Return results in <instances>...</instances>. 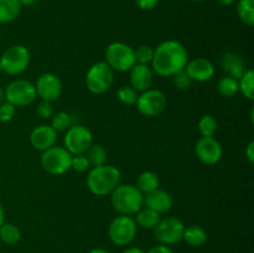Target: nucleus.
Listing matches in <instances>:
<instances>
[{"label": "nucleus", "mask_w": 254, "mask_h": 253, "mask_svg": "<svg viewBox=\"0 0 254 253\" xmlns=\"http://www.w3.org/2000/svg\"><path fill=\"white\" fill-rule=\"evenodd\" d=\"M188 62L189 55L186 47L175 40H166L154 50L151 69L158 76L173 77L175 73L185 69Z\"/></svg>", "instance_id": "1"}, {"label": "nucleus", "mask_w": 254, "mask_h": 253, "mask_svg": "<svg viewBox=\"0 0 254 253\" xmlns=\"http://www.w3.org/2000/svg\"><path fill=\"white\" fill-rule=\"evenodd\" d=\"M121 183V171L112 165L96 166L87 176V186L92 193L106 196L111 193Z\"/></svg>", "instance_id": "2"}, {"label": "nucleus", "mask_w": 254, "mask_h": 253, "mask_svg": "<svg viewBox=\"0 0 254 253\" xmlns=\"http://www.w3.org/2000/svg\"><path fill=\"white\" fill-rule=\"evenodd\" d=\"M111 195L112 205L121 215H134L141 210L144 205V195L135 185L131 184L118 185L112 191Z\"/></svg>", "instance_id": "3"}, {"label": "nucleus", "mask_w": 254, "mask_h": 253, "mask_svg": "<svg viewBox=\"0 0 254 253\" xmlns=\"http://www.w3.org/2000/svg\"><path fill=\"white\" fill-rule=\"evenodd\" d=\"M114 82V71L107 62H96L86 74V86L93 94H103Z\"/></svg>", "instance_id": "4"}, {"label": "nucleus", "mask_w": 254, "mask_h": 253, "mask_svg": "<svg viewBox=\"0 0 254 253\" xmlns=\"http://www.w3.org/2000/svg\"><path fill=\"white\" fill-rule=\"evenodd\" d=\"M106 62L113 71H130L136 63L134 50L124 42H112L106 50Z\"/></svg>", "instance_id": "5"}, {"label": "nucleus", "mask_w": 254, "mask_h": 253, "mask_svg": "<svg viewBox=\"0 0 254 253\" xmlns=\"http://www.w3.org/2000/svg\"><path fill=\"white\" fill-rule=\"evenodd\" d=\"M72 154L64 146H51L42 151L41 165L51 175H62L71 169Z\"/></svg>", "instance_id": "6"}, {"label": "nucleus", "mask_w": 254, "mask_h": 253, "mask_svg": "<svg viewBox=\"0 0 254 253\" xmlns=\"http://www.w3.org/2000/svg\"><path fill=\"white\" fill-rule=\"evenodd\" d=\"M29 63L30 52L22 45H12L7 47L0 59L1 69L10 76L22 73L29 67Z\"/></svg>", "instance_id": "7"}, {"label": "nucleus", "mask_w": 254, "mask_h": 253, "mask_svg": "<svg viewBox=\"0 0 254 253\" xmlns=\"http://www.w3.org/2000/svg\"><path fill=\"white\" fill-rule=\"evenodd\" d=\"M138 226L135 220L128 215L117 216L109 225L108 235L112 242L117 246H127L135 238Z\"/></svg>", "instance_id": "8"}, {"label": "nucleus", "mask_w": 254, "mask_h": 253, "mask_svg": "<svg viewBox=\"0 0 254 253\" xmlns=\"http://www.w3.org/2000/svg\"><path fill=\"white\" fill-rule=\"evenodd\" d=\"M4 96L6 102L14 107H26L36 99V88L26 79H16L7 84Z\"/></svg>", "instance_id": "9"}, {"label": "nucleus", "mask_w": 254, "mask_h": 253, "mask_svg": "<svg viewBox=\"0 0 254 253\" xmlns=\"http://www.w3.org/2000/svg\"><path fill=\"white\" fill-rule=\"evenodd\" d=\"M64 141V148L72 155H78V154L86 153L89 146L93 144V135L87 126L77 124L67 129Z\"/></svg>", "instance_id": "10"}, {"label": "nucleus", "mask_w": 254, "mask_h": 253, "mask_svg": "<svg viewBox=\"0 0 254 253\" xmlns=\"http://www.w3.org/2000/svg\"><path fill=\"white\" fill-rule=\"evenodd\" d=\"M154 230H155L154 231L155 238L161 245L170 246L183 241L185 225H184L180 218L166 217L164 220L159 221V223Z\"/></svg>", "instance_id": "11"}, {"label": "nucleus", "mask_w": 254, "mask_h": 253, "mask_svg": "<svg viewBox=\"0 0 254 253\" xmlns=\"http://www.w3.org/2000/svg\"><path fill=\"white\" fill-rule=\"evenodd\" d=\"M136 109L145 117H155L166 108L165 94L159 89H146L136 99Z\"/></svg>", "instance_id": "12"}, {"label": "nucleus", "mask_w": 254, "mask_h": 253, "mask_svg": "<svg viewBox=\"0 0 254 253\" xmlns=\"http://www.w3.org/2000/svg\"><path fill=\"white\" fill-rule=\"evenodd\" d=\"M198 160L206 165H215L222 159V146L213 136H201L195 145Z\"/></svg>", "instance_id": "13"}, {"label": "nucleus", "mask_w": 254, "mask_h": 253, "mask_svg": "<svg viewBox=\"0 0 254 253\" xmlns=\"http://www.w3.org/2000/svg\"><path fill=\"white\" fill-rule=\"evenodd\" d=\"M35 88H36V94L42 101L54 102L62 93L61 79L56 74L47 72L37 78Z\"/></svg>", "instance_id": "14"}, {"label": "nucleus", "mask_w": 254, "mask_h": 253, "mask_svg": "<svg viewBox=\"0 0 254 253\" xmlns=\"http://www.w3.org/2000/svg\"><path fill=\"white\" fill-rule=\"evenodd\" d=\"M185 72L192 82H207L215 76V66L210 60L198 57L186 63Z\"/></svg>", "instance_id": "15"}, {"label": "nucleus", "mask_w": 254, "mask_h": 253, "mask_svg": "<svg viewBox=\"0 0 254 253\" xmlns=\"http://www.w3.org/2000/svg\"><path fill=\"white\" fill-rule=\"evenodd\" d=\"M57 140V131L51 126H36L30 134V143L36 150L45 151L54 146Z\"/></svg>", "instance_id": "16"}, {"label": "nucleus", "mask_w": 254, "mask_h": 253, "mask_svg": "<svg viewBox=\"0 0 254 253\" xmlns=\"http://www.w3.org/2000/svg\"><path fill=\"white\" fill-rule=\"evenodd\" d=\"M154 82V72L148 64L135 63L130 69V86L135 91L150 89Z\"/></svg>", "instance_id": "17"}, {"label": "nucleus", "mask_w": 254, "mask_h": 253, "mask_svg": "<svg viewBox=\"0 0 254 253\" xmlns=\"http://www.w3.org/2000/svg\"><path fill=\"white\" fill-rule=\"evenodd\" d=\"M144 203H145L146 207L155 211V212H158L160 215V213L168 212L173 207L174 200L168 191L156 189V190L151 191V192L145 193V196H144Z\"/></svg>", "instance_id": "18"}, {"label": "nucleus", "mask_w": 254, "mask_h": 253, "mask_svg": "<svg viewBox=\"0 0 254 253\" xmlns=\"http://www.w3.org/2000/svg\"><path fill=\"white\" fill-rule=\"evenodd\" d=\"M221 67H222L223 71L227 72L228 76L236 79H240L246 72L245 62H243L242 57L232 51L223 54L222 59H221Z\"/></svg>", "instance_id": "19"}, {"label": "nucleus", "mask_w": 254, "mask_h": 253, "mask_svg": "<svg viewBox=\"0 0 254 253\" xmlns=\"http://www.w3.org/2000/svg\"><path fill=\"white\" fill-rule=\"evenodd\" d=\"M20 0H0V24H9L20 15Z\"/></svg>", "instance_id": "20"}, {"label": "nucleus", "mask_w": 254, "mask_h": 253, "mask_svg": "<svg viewBox=\"0 0 254 253\" xmlns=\"http://www.w3.org/2000/svg\"><path fill=\"white\" fill-rule=\"evenodd\" d=\"M183 240L192 247H201L207 241V233L201 226H189L184 231Z\"/></svg>", "instance_id": "21"}, {"label": "nucleus", "mask_w": 254, "mask_h": 253, "mask_svg": "<svg viewBox=\"0 0 254 253\" xmlns=\"http://www.w3.org/2000/svg\"><path fill=\"white\" fill-rule=\"evenodd\" d=\"M159 184H160V180H159L158 174L154 171H144L136 180V188L141 191V193H149L159 189Z\"/></svg>", "instance_id": "22"}, {"label": "nucleus", "mask_w": 254, "mask_h": 253, "mask_svg": "<svg viewBox=\"0 0 254 253\" xmlns=\"http://www.w3.org/2000/svg\"><path fill=\"white\" fill-rule=\"evenodd\" d=\"M159 221H160V215L148 207L144 208V210H139L138 212H136V226H140V227L143 228H148V230L155 228L156 225L159 223Z\"/></svg>", "instance_id": "23"}, {"label": "nucleus", "mask_w": 254, "mask_h": 253, "mask_svg": "<svg viewBox=\"0 0 254 253\" xmlns=\"http://www.w3.org/2000/svg\"><path fill=\"white\" fill-rule=\"evenodd\" d=\"M237 15L247 26L254 25V0H238Z\"/></svg>", "instance_id": "24"}, {"label": "nucleus", "mask_w": 254, "mask_h": 253, "mask_svg": "<svg viewBox=\"0 0 254 253\" xmlns=\"http://www.w3.org/2000/svg\"><path fill=\"white\" fill-rule=\"evenodd\" d=\"M21 238V232L19 228L12 223L4 222L0 227V240L5 243V245H16Z\"/></svg>", "instance_id": "25"}, {"label": "nucleus", "mask_w": 254, "mask_h": 253, "mask_svg": "<svg viewBox=\"0 0 254 253\" xmlns=\"http://www.w3.org/2000/svg\"><path fill=\"white\" fill-rule=\"evenodd\" d=\"M238 87L240 92L250 101L254 99V71L247 69L243 76L238 79Z\"/></svg>", "instance_id": "26"}, {"label": "nucleus", "mask_w": 254, "mask_h": 253, "mask_svg": "<svg viewBox=\"0 0 254 253\" xmlns=\"http://www.w3.org/2000/svg\"><path fill=\"white\" fill-rule=\"evenodd\" d=\"M86 153L87 159H88L89 161V165H92L93 168H96V166H102L106 164L107 151L104 150L103 146L98 145V144H92Z\"/></svg>", "instance_id": "27"}, {"label": "nucleus", "mask_w": 254, "mask_h": 253, "mask_svg": "<svg viewBox=\"0 0 254 253\" xmlns=\"http://www.w3.org/2000/svg\"><path fill=\"white\" fill-rule=\"evenodd\" d=\"M218 92L222 94L223 97H233L240 92V87H238V79L233 78V77H223L218 82Z\"/></svg>", "instance_id": "28"}, {"label": "nucleus", "mask_w": 254, "mask_h": 253, "mask_svg": "<svg viewBox=\"0 0 254 253\" xmlns=\"http://www.w3.org/2000/svg\"><path fill=\"white\" fill-rule=\"evenodd\" d=\"M198 130L202 136H213L217 131V122L211 114H205L198 122Z\"/></svg>", "instance_id": "29"}, {"label": "nucleus", "mask_w": 254, "mask_h": 253, "mask_svg": "<svg viewBox=\"0 0 254 253\" xmlns=\"http://www.w3.org/2000/svg\"><path fill=\"white\" fill-rule=\"evenodd\" d=\"M117 97L121 103L126 106H133L138 99V91H135L131 86H122L117 92Z\"/></svg>", "instance_id": "30"}, {"label": "nucleus", "mask_w": 254, "mask_h": 253, "mask_svg": "<svg viewBox=\"0 0 254 253\" xmlns=\"http://www.w3.org/2000/svg\"><path fill=\"white\" fill-rule=\"evenodd\" d=\"M51 126L56 131L67 130L71 126V117L66 112H59L52 116Z\"/></svg>", "instance_id": "31"}, {"label": "nucleus", "mask_w": 254, "mask_h": 253, "mask_svg": "<svg viewBox=\"0 0 254 253\" xmlns=\"http://www.w3.org/2000/svg\"><path fill=\"white\" fill-rule=\"evenodd\" d=\"M134 55H135V61L138 62V63L148 64V63H151L154 50L151 49L150 46L141 45V46L136 47V49L134 50Z\"/></svg>", "instance_id": "32"}, {"label": "nucleus", "mask_w": 254, "mask_h": 253, "mask_svg": "<svg viewBox=\"0 0 254 253\" xmlns=\"http://www.w3.org/2000/svg\"><path fill=\"white\" fill-rule=\"evenodd\" d=\"M89 161L84 154H78V155H72L71 169H73L77 173H84L89 169Z\"/></svg>", "instance_id": "33"}, {"label": "nucleus", "mask_w": 254, "mask_h": 253, "mask_svg": "<svg viewBox=\"0 0 254 253\" xmlns=\"http://www.w3.org/2000/svg\"><path fill=\"white\" fill-rule=\"evenodd\" d=\"M173 82L174 86L178 89H189L192 84V81H191L190 77L188 76V73L185 72V69L178 72L173 76Z\"/></svg>", "instance_id": "34"}, {"label": "nucleus", "mask_w": 254, "mask_h": 253, "mask_svg": "<svg viewBox=\"0 0 254 253\" xmlns=\"http://www.w3.org/2000/svg\"><path fill=\"white\" fill-rule=\"evenodd\" d=\"M15 108L12 104H10L9 102H2L0 104V122L2 123H7V122L12 121L15 116Z\"/></svg>", "instance_id": "35"}, {"label": "nucleus", "mask_w": 254, "mask_h": 253, "mask_svg": "<svg viewBox=\"0 0 254 253\" xmlns=\"http://www.w3.org/2000/svg\"><path fill=\"white\" fill-rule=\"evenodd\" d=\"M37 114H39L40 118L42 119H49L54 116V106H52V102L42 101L40 102L39 106L36 109Z\"/></svg>", "instance_id": "36"}, {"label": "nucleus", "mask_w": 254, "mask_h": 253, "mask_svg": "<svg viewBox=\"0 0 254 253\" xmlns=\"http://www.w3.org/2000/svg\"><path fill=\"white\" fill-rule=\"evenodd\" d=\"M159 1H160V0H135V4L140 10L149 11V10L155 9V7L158 6Z\"/></svg>", "instance_id": "37"}, {"label": "nucleus", "mask_w": 254, "mask_h": 253, "mask_svg": "<svg viewBox=\"0 0 254 253\" xmlns=\"http://www.w3.org/2000/svg\"><path fill=\"white\" fill-rule=\"evenodd\" d=\"M148 253H174V252L171 251V248L168 247V246L159 245V246H155V247L150 248V250L148 251Z\"/></svg>", "instance_id": "38"}, {"label": "nucleus", "mask_w": 254, "mask_h": 253, "mask_svg": "<svg viewBox=\"0 0 254 253\" xmlns=\"http://www.w3.org/2000/svg\"><path fill=\"white\" fill-rule=\"evenodd\" d=\"M246 156H247L250 163H254V141H250L246 148Z\"/></svg>", "instance_id": "39"}, {"label": "nucleus", "mask_w": 254, "mask_h": 253, "mask_svg": "<svg viewBox=\"0 0 254 253\" xmlns=\"http://www.w3.org/2000/svg\"><path fill=\"white\" fill-rule=\"evenodd\" d=\"M122 253H145V252L139 247H130V248H127V250L123 251Z\"/></svg>", "instance_id": "40"}, {"label": "nucleus", "mask_w": 254, "mask_h": 253, "mask_svg": "<svg viewBox=\"0 0 254 253\" xmlns=\"http://www.w3.org/2000/svg\"><path fill=\"white\" fill-rule=\"evenodd\" d=\"M216 1L220 5H222V6H230V5H232L236 0H216Z\"/></svg>", "instance_id": "41"}, {"label": "nucleus", "mask_w": 254, "mask_h": 253, "mask_svg": "<svg viewBox=\"0 0 254 253\" xmlns=\"http://www.w3.org/2000/svg\"><path fill=\"white\" fill-rule=\"evenodd\" d=\"M39 0H20V4L24 5V6H31L35 2H37Z\"/></svg>", "instance_id": "42"}, {"label": "nucleus", "mask_w": 254, "mask_h": 253, "mask_svg": "<svg viewBox=\"0 0 254 253\" xmlns=\"http://www.w3.org/2000/svg\"><path fill=\"white\" fill-rule=\"evenodd\" d=\"M5 222V213H4V208L1 207V205H0V227L2 226V223Z\"/></svg>", "instance_id": "43"}, {"label": "nucleus", "mask_w": 254, "mask_h": 253, "mask_svg": "<svg viewBox=\"0 0 254 253\" xmlns=\"http://www.w3.org/2000/svg\"><path fill=\"white\" fill-rule=\"evenodd\" d=\"M88 253H111V252H108V251L103 250V248H94V250L89 251Z\"/></svg>", "instance_id": "44"}, {"label": "nucleus", "mask_w": 254, "mask_h": 253, "mask_svg": "<svg viewBox=\"0 0 254 253\" xmlns=\"http://www.w3.org/2000/svg\"><path fill=\"white\" fill-rule=\"evenodd\" d=\"M4 99H5V96H4V89H2L1 87H0V104H1L2 102H4Z\"/></svg>", "instance_id": "45"}, {"label": "nucleus", "mask_w": 254, "mask_h": 253, "mask_svg": "<svg viewBox=\"0 0 254 253\" xmlns=\"http://www.w3.org/2000/svg\"><path fill=\"white\" fill-rule=\"evenodd\" d=\"M192 1H195V2H205V1H207V0H192Z\"/></svg>", "instance_id": "46"}, {"label": "nucleus", "mask_w": 254, "mask_h": 253, "mask_svg": "<svg viewBox=\"0 0 254 253\" xmlns=\"http://www.w3.org/2000/svg\"><path fill=\"white\" fill-rule=\"evenodd\" d=\"M2 72V69H1V64H0V73H1Z\"/></svg>", "instance_id": "47"}]
</instances>
